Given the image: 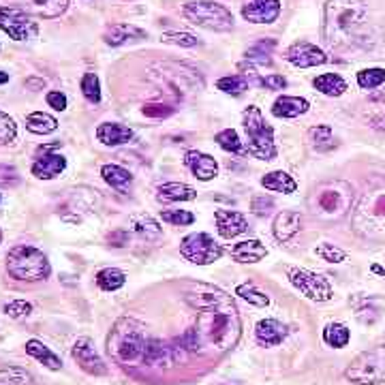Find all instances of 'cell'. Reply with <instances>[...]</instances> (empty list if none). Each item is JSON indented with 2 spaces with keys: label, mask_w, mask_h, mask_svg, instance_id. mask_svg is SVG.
<instances>
[{
  "label": "cell",
  "mask_w": 385,
  "mask_h": 385,
  "mask_svg": "<svg viewBox=\"0 0 385 385\" xmlns=\"http://www.w3.org/2000/svg\"><path fill=\"white\" fill-rule=\"evenodd\" d=\"M184 300L197 311V323L192 330L200 338L202 354L220 356L234 349L242 334V323L231 295L218 287L197 283L184 293Z\"/></svg>",
  "instance_id": "obj_1"
},
{
  "label": "cell",
  "mask_w": 385,
  "mask_h": 385,
  "mask_svg": "<svg viewBox=\"0 0 385 385\" xmlns=\"http://www.w3.org/2000/svg\"><path fill=\"white\" fill-rule=\"evenodd\" d=\"M146 332L144 326L137 319L122 317L113 323L109 336H107V351L118 364H144L146 356Z\"/></svg>",
  "instance_id": "obj_2"
},
{
  "label": "cell",
  "mask_w": 385,
  "mask_h": 385,
  "mask_svg": "<svg viewBox=\"0 0 385 385\" xmlns=\"http://www.w3.org/2000/svg\"><path fill=\"white\" fill-rule=\"evenodd\" d=\"M366 5L362 0H328L323 36L328 46L338 48L342 38H349L364 24Z\"/></svg>",
  "instance_id": "obj_3"
},
{
  "label": "cell",
  "mask_w": 385,
  "mask_h": 385,
  "mask_svg": "<svg viewBox=\"0 0 385 385\" xmlns=\"http://www.w3.org/2000/svg\"><path fill=\"white\" fill-rule=\"evenodd\" d=\"M244 133H246V154L259 161H274L276 159V144L274 129L263 118L257 105H248L242 113Z\"/></svg>",
  "instance_id": "obj_4"
},
{
  "label": "cell",
  "mask_w": 385,
  "mask_h": 385,
  "mask_svg": "<svg viewBox=\"0 0 385 385\" xmlns=\"http://www.w3.org/2000/svg\"><path fill=\"white\" fill-rule=\"evenodd\" d=\"M7 272L15 281L36 283L46 281L52 274V265L43 251H38L36 246L20 244L11 248L7 255Z\"/></svg>",
  "instance_id": "obj_5"
},
{
  "label": "cell",
  "mask_w": 385,
  "mask_h": 385,
  "mask_svg": "<svg viewBox=\"0 0 385 385\" xmlns=\"http://www.w3.org/2000/svg\"><path fill=\"white\" fill-rule=\"evenodd\" d=\"M182 15L190 24L214 32H227L234 28V13L214 0H190L184 5Z\"/></svg>",
  "instance_id": "obj_6"
},
{
  "label": "cell",
  "mask_w": 385,
  "mask_h": 385,
  "mask_svg": "<svg viewBox=\"0 0 385 385\" xmlns=\"http://www.w3.org/2000/svg\"><path fill=\"white\" fill-rule=\"evenodd\" d=\"M344 379L358 385L385 383V346L360 354L344 370Z\"/></svg>",
  "instance_id": "obj_7"
},
{
  "label": "cell",
  "mask_w": 385,
  "mask_h": 385,
  "mask_svg": "<svg viewBox=\"0 0 385 385\" xmlns=\"http://www.w3.org/2000/svg\"><path fill=\"white\" fill-rule=\"evenodd\" d=\"M285 272H287L289 283L304 298L313 300V302H330L334 298V289L326 276L315 274L311 270H304V267H293V265H287Z\"/></svg>",
  "instance_id": "obj_8"
},
{
  "label": "cell",
  "mask_w": 385,
  "mask_h": 385,
  "mask_svg": "<svg viewBox=\"0 0 385 385\" xmlns=\"http://www.w3.org/2000/svg\"><path fill=\"white\" fill-rule=\"evenodd\" d=\"M180 255L195 265H210L223 257V246L210 234L197 231V234H188L182 238Z\"/></svg>",
  "instance_id": "obj_9"
},
{
  "label": "cell",
  "mask_w": 385,
  "mask_h": 385,
  "mask_svg": "<svg viewBox=\"0 0 385 385\" xmlns=\"http://www.w3.org/2000/svg\"><path fill=\"white\" fill-rule=\"evenodd\" d=\"M0 30L7 32L13 41H30V38L36 36L38 26L20 7H3L0 5Z\"/></svg>",
  "instance_id": "obj_10"
},
{
  "label": "cell",
  "mask_w": 385,
  "mask_h": 385,
  "mask_svg": "<svg viewBox=\"0 0 385 385\" xmlns=\"http://www.w3.org/2000/svg\"><path fill=\"white\" fill-rule=\"evenodd\" d=\"M71 356H73V360L80 364V368L84 370V372H88V374H92V377H103V374H107V364L103 362V358L97 354V349H94V344H92V340L90 338H77L75 342H73V346H71Z\"/></svg>",
  "instance_id": "obj_11"
},
{
  "label": "cell",
  "mask_w": 385,
  "mask_h": 385,
  "mask_svg": "<svg viewBox=\"0 0 385 385\" xmlns=\"http://www.w3.org/2000/svg\"><path fill=\"white\" fill-rule=\"evenodd\" d=\"M285 60L291 62L293 66L300 69H311V66H319L328 62V56L323 50H319L313 43H306V41H298L293 43L287 52H285Z\"/></svg>",
  "instance_id": "obj_12"
},
{
  "label": "cell",
  "mask_w": 385,
  "mask_h": 385,
  "mask_svg": "<svg viewBox=\"0 0 385 385\" xmlns=\"http://www.w3.org/2000/svg\"><path fill=\"white\" fill-rule=\"evenodd\" d=\"M214 220H216V229L218 236L225 240L238 238L248 229V220L242 212L236 210H216L214 212Z\"/></svg>",
  "instance_id": "obj_13"
},
{
  "label": "cell",
  "mask_w": 385,
  "mask_h": 385,
  "mask_svg": "<svg viewBox=\"0 0 385 385\" xmlns=\"http://www.w3.org/2000/svg\"><path fill=\"white\" fill-rule=\"evenodd\" d=\"M281 15V0H253L242 7V18L253 24H274Z\"/></svg>",
  "instance_id": "obj_14"
},
{
  "label": "cell",
  "mask_w": 385,
  "mask_h": 385,
  "mask_svg": "<svg viewBox=\"0 0 385 385\" xmlns=\"http://www.w3.org/2000/svg\"><path fill=\"white\" fill-rule=\"evenodd\" d=\"M184 165L190 169V174L195 176L202 182H208L212 178H216L218 174V163L210 154H204L200 150H188L184 154Z\"/></svg>",
  "instance_id": "obj_15"
},
{
  "label": "cell",
  "mask_w": 385,
  "mask_h": 385,
  "mask_svg": "<svg viewBox=\"0 0 385 385\" xmlns=\"http://www.w3.org/2000/svg\"><path fill=\"white\" fill-rule=\"evenodd\" d=\"M15 3L28 15L46 18V20H54L62 15L69 7V0H15Z\"/></svg>",
  "instance_id": "obj_16"
},
{
  "label": "cell",
  "mask_w": 385,
  "mask_h": 385,
  "mask_svg": "<svg viewBox=\"0 0 385 385\" xmlns=\"http://www.w3.org/2000/svg\"><path fill=\"white\" fill-rule=\"evenodd\" d=\"M64 169H66V159L62 154H52V152H43V157H36V161L30 167L32 176L38 180H54Z\"/></svg>",
  "instance_id": "obj_17"
},
{
  "label": "cell",
  "mask_w": 385,
  "mask_h": 385,
  "mask_svg": "<svg viewBox=\"0 0 385 385\" xmlns=\"http://www.w3.org/2000/svg\"><path fill=\"white\" fill-rule=\"evenodd\" d=\"M302 229V214L298 210H283L281 214H276L272 231H274V238L285 244L289 242L298 231Z\"/></svg>",
  "instance_id": "obj_18"
},
{
  "label": "cell",
  "mask_w": 385,
  "mask_h": 385,
  "mask_svg": "<svg viewBox=\"0 0 385 385\" xmlns=\"http://www.w3.org/2000/svg\"><path fill=\"white\" fill-rule=\"evenodd\" d=\"M255 338L261 346H276L287 338V326L279 319H261L255 326Z\"/></svg>",
  "instance_id": "obj_19"
},
{
  "label": "cell",
  "mask_w": 385,
  "mask_h": 385,
  "mask_svg": "<svg viewBox=\"0 0 385 385\" xmlns=\"http://www.w3.org/2000/svg\"><path fill=\"white\" fill-rule=\"evenodd\" d=\"M97 139L103 146H122L133 139V131L118 122H103L97 127Z\"/></svg>",
  "instance_id": "obj_20"
},
{
  "label": "cell",
  "mask_w": 385,
  "mask_h": 385,
  "mask_svg": "<svg viewBox=\"0 0 385 385\" xmlns=\"http://www.w3.org/2000/svg\"><path fill=\"white\" fill-rule=\"evenodd\" d=\"M146 32L139 30L137 26H131V24H113L107 28V32L103 34V41L111 48H118V46H125L127 41H137V38H144Z\"/></svg>",
  "instance_id": "obj_21"
},
{
  "label": "cell",
  "mask_w": 385,
  "mask_h": 385,
  "mask_svg": "<svg viewBox=\"0 0 385 385\" xmlns=\"http://www.w3.org/2000/svg\"><path fill=\"white\" fill-rule=\"evenodd\" d=\"M308 107H311V103H308L306 99L302 97H279L272 105V113L276 115V118H298V115L306 113Z\"/></svg>",
  "instance_id": "obj_22"
},
{
  "label": "cell",
  "mask_w": 385,
  "mask_h": 385,
  "mask_svg": "<svg viewBox=\"0 0 385 385\" xmlns=\"http://www.w3.org/2000/svg\"><path fill=\"white\" fill-rule=\"evenodd\" d=\"M26 354L30 358H34L36 362H41L50 370H60L62 368V360L50 349L48 344H43L41 340H36V338H32V340L26 342Z\"/></svg>",
  "instance_id": "obj_23"
},
{
  "label": "cell",
  "mask_w": 385,
  "mask_h": 385,
  "mask_svg": "<svg viewBox=\"0 0 385 385\" xmlns=\"http://www.w3.org/2000/svg\"><path fill=\"white\" fill-rule=\"evenodd\" d=\"M101 176L113 190H118V192H127L131 188V184H133V174L129 169L120 167V165H113V163L103 165L101 167Z\"/></svg>",
  "instance_id": "obj_24"
},
{
  "label": "cell",
  "mask_w": 385,
  "mask_h": 385,
  "mask_svg": "<svg viewBox=\"0 0 385 385\" xmlns=\"http://www.w3.org/2000/svg\"><path fill=\"white\" fill-rule=\"evenodd\" d=\"M267 255V248L259 240H244L231 248V257L238 263H257Z\"/></svg>",
  "instance_id": "obj_25"
},
{
  "label": "cell",
  "mask_w": 385,
  "mask_h": 385,
  "mask_svg": "<svg viewBox=\"0 0 385 385\" xmlns=\"http://www.w3.org/2000/svg\"><path fill=\"white\" fill-rule=\"evenodd\" d=\"M195 197H197V190L182 182H167L159 186L161 202H192Z\"/></svg>",
  "instance_id": "obj_26"
},
{
  "label": "cell",
  "mask_w": 385,
  "mask_h": 385,
  "mask_svg": "<svg viewBox=\"0 0 385 385\" xmlns=\"http://www.w3.org/2000/svg\"><path fill=\"white\" fill-rule=\"evenodd\" d=\"M26 129L34 135H50L58 129V120L46 111H32L26 115Z\"/></svg>",
  "instance_id": "obj_27"
},
{
  "label": "cell",
  "mask_w": 385,
  "mask_h": 385,
  "mask_svg": "<svg viewBox=\"0 0 385 385\" xmlns=\"http://www.w3.org/2000/svg\"><path fill=\"white\" fill-rule=\"evenodd\" d=\"M261 186H265L267 190L291 195V192H295V188H298V182L287 172H270L261 178Z\"/></svg>",
  "instance_id": "obj_28"
},
{
  "label": "cell",
  "mask_w": 385,
  "mask_h": 385,
  "mask_svg": "<svg viewBox=\"0 0 385 385\" xmlns=\"http://www.w3.org/2000/svg\"><path fill=\"white\" fill-rule=\"evenodd\" d=\"M313 86H315L321 94H326V97H340V94H344V90H346V82L342 80V77H340L338 73H323V75L315 77V80H313Z\"/></svg>",
  "instance_id": "obj_29"
},
{
  "label": "cell",
  "mask_w": 385,
  "mask_h": 385,
  "mask_svg": "<svg viewBox=\"0 0 385 385\" xmlns=\"http://www.w3.org/2000/svg\"><path fill=\"white\" fill-rule=\"evenodd\" d=\"M131 227H133V231L137 236H141V238H146L148 242H154V240H159L161 238V225L154 220L152 216H148V214H139V216H133V220H131Z\"/></svg>",
  "instance_id": "obj_30"
},
{
  "label": "cell",
  "mask_w": 385,
  "mask_h": 385,
  "mask_svg": "<svg viewBox=\"0 0 385 385\" xmlns=\"http://www.w3.org/2000/svg\"><path fill=\"white\" fill-rule=\"evenodd\" d=\"M274 46H276L274 38H263V41L255 43V46H253V48H248V50H246V54H244L246 62L257 64V66L270 64V62H272V58H270V56H272Z\"/></svg>",
  "instance_id": "obj_31"
},
{
  "label": "cell",
  "mask_w": 385,
  "mask_h": 385,
  "mask_svg": "<svg viewBox=\"0 0 385 385\" xmlns=\"http://www.w3.org/2000/svg\"><path fill=\"white\" fill-rule=\"evenodd\" d=\"M127 283V274L118 267H103L97 274V285L103 291H118L120 287H125Z\"/></svg>",
  "instance_id": "obj_32"
},
{
  "label": "cell",
  "mask_w": 385,
  "mask_h": 385,
  "mask_svg": "<svg viewBox=\"0 0 385 385\" xmlns=\"http://www.w3.org/2000/svg\"><path fill=\"white\" fill-rule=\"evenodd\" d=\"M351 340V332L342 323H328L323 330V342L334 346V349H342Z\"/></svg>",
  "instance_id": "obj_33"
},
{
  "label": "cell",
  "mask_w": 385,
  "mask_h": 385,
  "mask_svg": "<svg viewBox=\"0 0 385 385\" xmlns=\"http://www.w3.org/2000/svg\"><path fill=\"white\" fill-rule=\"evenodd\" d=\"M0 385H36L34 377L20 366H0Z\"/></svg>",
  "instance_id": "obj_34"
},
{
  "label": "cell",
  "mask_w": 385,
  "mask_h": 385,
  "mask_svg": "<svg viewBox=\"0 0 385 385\" xmlns=\"http://www.w3.org/2000/svg\"><path fill=\"white\" fill-rule=\"evenodd\" d=\"M248 86H251V80H248V75H244V73H240V75H227V77H220V80L216 82V88L218 90H223L225 94H234V97L246 92Z\"/></svg>",
  "instance_id": "obj_35"
},
{
  "label": "cell",
  "mask_w": 385,
  "mask_h": 385,
  "mask_svg": "<svg viewBox=\"0 0 385 385\" xmlns=\"http://www.w3.org/2000/svg\"><path fill=\"white\" fill-rule=\"evenodd\" d=\"M308 141L317 152H330L334 148V133L328 125H319L308 131Z\"/></svg>",
  "instance_id": "obj_36"
},
{
  "label": "cell",
  "mask_w": 385,
  "mask_h": 385,
  "mask_svg": "<svg viewBox=\"0 0 385 385\" xmlns=\"http://www.w3.org/2000/svg\"><path fill=\"white\" fill-rule=\"evenodd\" d=\"M236 295H240L242 300H246L248 304H253V306H267L270 304V298H267V293L265 291H261L255 283H251V281H246V283H242V285H238L236 287Z\"/></svg>",
  "instance_id": "obj_37"
},
{
  "label": "cell",
  "mask_w": 385,
  "mask_h": 385,
  "mask_svg": "<svg viewBox=\"0 0 385 385\" xmlns=\"http://www.w3.org/2000/svg\"><path fill=\"white\" fill-rule=\"evenodd\" d=\"M214 141H216L225 152H231V154H246V150L242 148L240 135H238L234 129H225V131L216 133Z\"/></svg>",
  "instance_id": "obj_38"
},
{
  "label": "cell",
  "mask_w": 385,
  "mask_h": 385,
  "mask_svg": "<svg viewBox=\"0 0 385 385\" xmlns=\"http://www.w3.org/2000/svg\"><path fill=\"white\" fill-rule=\"evenodd\" d=\"M358 84L364 90H372L379 88L381 84H385V69L372 66V69H362L358 73Z\"/></svg>",
  "instance_id": "obj_39"
},
{
  "label": "cell",
  "mask_w": 385,
  "mask_h": 385,
  "mask_svg": "<svg viewBox=\"0 0 385 385\" xmlns=\"http://www.w3.org/2000/svg\"><path fill=\"white\" fill-rule=\"evenodd\" d=\"M80 88H82V94L88 103H92V105L101 103V82H99L97 73H86L82 77Z\"/></svg>",
  "instance_id": "obj_40"
},
{
  "label": "cell",
  "mask_w": 385,
  "mask_h": 385,
  "mask_svg": "<svg viewBox=\"0 0 385 385\" xmlns=\"http://www.w3.org/2000/svg\"><path fill=\"white\" fill-rule=\"evenodd\" d=\"M163 43H169V46H180V48H195L200 46V38L190 32H163L161 36Z\"/></svg>",
  "instance_id": "obj_41"
},
{
  "label": "cell",
  "mask_w": 385,
  "mask_h": 385,
  "mask_svg": "<svg viewBox=\"0 0 385 385\" xmlns=\"http://www.w3.org/2000/svg\"><path fill=\"white\" fill-rule=\"evenodd\" d=\"M18 137V125L9 113L0 111V146H7Z\"/></svg>",
  "instance_id": "obj_42"
},
{
  "label": "cell",
  "mask_w": 385,
  "mask_h": 385,
  "mask_svg": "<svg viewBox=\"0 0 385 385\" xmlns=\"http://www.w3.org/2000/svg\"><path fill=\"white\" fill-rule=\"evenodd\" d=\"M315 253H317L319 259H323V261H328V263H340V261H344V257H346V253H344L342 248H338V246H334V244H330V242L319 244V246L315 248Z\"/></svg>",
  "instance_id": "obj_43"
},
{
  "label": "cell",
  "mask_w": 385,
  "mask_h": 385,
  "mask_svg": "<svg viewBox=\"0 0 385 385\" xmlns=\"http://www.w3.org/2000/svg\"><path fill=\"white\" fill-rule=\"evenodd\" d=\"M161 218L169 225H176V227L195 223V216H192L188 210H161Z\"/></svg>",
  "instance_id": "obj_44"
},
{
  "label": "cell",
  "mask_w": 385,
  "mask_h": 385,
  "mask_svg": "<svg viewBox=\"0 0 385 385\" xmlns=\"http://www.w3.org/2000/svg\"><path fill=\"white\" fill-rule=\"evenodd\" d=\"M5 313L11 319H22V317H28L32 313V304L26 300H13V302L5 304Z\"/></svg>",
  "instance_id": "obj_45"
},
{
  "label": "cell",
  "mask_w": 385,
  "mask_h": 385,
  "mask_svg": "<svg viewBox=\"0 0 385 385\" xmlns=\"http://www.w3.org/2000/svg\"><path fill=\"white\" fill-rule=\"evenodd\" d=\"M22 182V176L15 167L11 165H0V186L3 188H13Z\"/></svg>",
  "instance_id": "obj_46"
},
{
  "label": "cell",
  "mask_w": 385,
  "mask_h": 385,
  "mask_svg": "<svg viewBox=\"0 0 385 385\" xmlns=\"http://www.w3.org/2000/svg\"><path fill=\"white\" fill-rule=\"evenodd\" d=\"M272 208H274V200H272V197H267V195H257V197H253V204H251L253 214H257V216H267L270 212H272Z\"/></svg>",
  "instance_id": "obj_47"
},
{
  "label": "cell",
  "mask_w": 385,
  "mask_h": 385,
  "mask_svg": "<svg viewBox=\"0 0 385 385\" xmlns=\"http://www.w3.org/2000/svg\"><path fill=\"white\" fill-rule=\"evenodd\" d=\"M255 84L267 90H283L287 86V80L283 75H265V77H257Z\"/></svg>",
  "instance_id": "obj_48"
},
{
  "label": "cell",
  "mask_w": 385,
  "mask_h": 385,
  "mask_svg": "<svg viewBox=\"0 0 385 385\" xmlns=\"http://www.w3.org/2000/svg\"><path fill=\"white\" fill-rule=\"evenodd\" d=\"M174 111V107L169 105H161V103H150V105H144V115L148 118H165Z\"/></svg>",
  "instance_id": "obj_49"
},
{
  "label": "cell",
  "mask_w": 385,
  "mask_h": 385,
  "mask_svg": "<svg viewBox=\"0 0 385 385\" xmlns=\"http://www.w3.org/2000/svg\"><path fill=\"white\" fill-rule=\"evenodd\" d=\"M48 105L54 107L56 111H64L66 109V97L58 90H52V92H48Z\"/></svg>",
  "instance_id": "obj_50"
},
{
  "label": "cell",
  "mask_w": 385,
  "mask_h": 385,
  "mask_svg": "<svg viewBox=\"0 0 385 385\" xmlns=\"http://www.w3.org/2000/svg\"><path fill=\"white\" fill-rule=\"evenodd\" d=\"M109 242H111L113 246H127L129 234H127V231H115L113 236H109Z\"/></svg>",
  "instance_id": "obj_51"
},
{
  "label": "cell",
  "mask_w": 385,
  "mask_h": 385,
  "mask_svg": "<svg viewBox=\"0 0 385 385\" xmlns=\"http://www.w3.org/2000/svg\"><path fill=\"white\" fill-rule=\"evenodd\" d=\"M370 125H372L374 129L385 131V115H374V118H370Z\"/></svg>",
  "instance_id": "obj_52"
},
{
  "label": "cell",
  "mask_w": 385,
  "mask_h": 385,
  "mask_svg": "<svg viewBox=\"0 0 385 385\" xmlns=\"http://www.w3.org/2000/svg\"><path fill=\"white\" fill-rule=\"evenodd\" d=\"M7 82H9V73H3V71H0V86L7 84Z\"/></svg>",
  "instance_id": "obj_53"
},
{
  "label": "cell",
  "mask_w": 385,
  "mask_h": 385,
  "mask_svg": "<svg viewBox=\"0 0 385 385\" xmlns=\"http://www.w3.org/2000/svg\"><path fill=\"white\" fill-rule=\"evenodd\" d=\"M372 272H374V274H381V276H385V270H383L381 265H372Z\"/></svg>",
  "instance_id": "obj_54"
},
{
  "label": "cell",
  "mask_w": 385,
  "mask_h": 385,
  "mask_svg": "<svg viewBox=\"0 0 385 385\" xmlns=\"http://www.w3.org/2000/svg\"><path fill=\"white\" fill-rule=\"evenodd\" d=\"M0 242H3V231H0Z\"/></svg>",
  "instance_id": "obj_55"
}]
</instances>
